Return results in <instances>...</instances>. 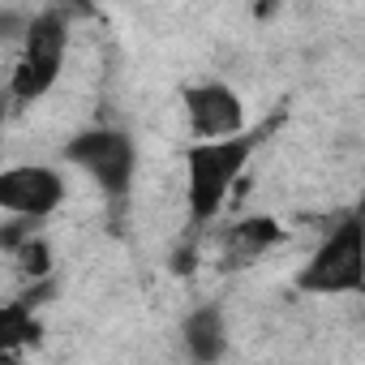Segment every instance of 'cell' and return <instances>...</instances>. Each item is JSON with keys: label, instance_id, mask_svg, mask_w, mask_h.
<instances>
[{"label": "cell", "instance_id": "cell-1", "mask_svg": "<svg viewBox=\"0 0 365 365\" xmlns=\"http://www.w3.org/2000/svg\"><path fill=\"white\" fill-rule=\"evenodd\" d=\"M258 142H262L258 129H241V133H228V138H198L190 146V155H185V194H190L194 224H211L224 211L228 190L245 172Z\"/></svg>", "mask_w": 365, "mask_h": 365}, {"label": "cell", "instance_id": "cell-2", "mask_svg": "<svg viewBox=\"0 0 365 365\" xmlns=\"http://www.w3.org/2000/svg\"><path fill=\"white\" fill-rule=\"evenodd\" d=\"M297 288L309 297H356L365 292V245H361V211H348L327 241L297 271Z\"/></svg>", "mask_w": 365, "mask_h": 365}, {"label": "cell", "instance_id": "cell-3", "mask_svg": "<svg viewBox=\"0 0 365 365\" xmlns=\"http://www.w3.org/2000/svg\"><path fill=\"white\" fill-rule=\"evenodd\" d=\"M61 159H69L73 168L95 176V185L103 190V198L116 211L129 202L133 176H138V142H133V133H125V129H82L61 146Z\"/></svg>", "mask_w": 365, "mask_h": 365}, {"label": "cell", "instance_id": "cell-4", "mask_svg": "<svg viewBox=\"0 0 365 365\" xmlns=\"http://www.w3.org/2000/svg\"><path fill=\"white\" fill-rule=\"evenodd\" d=\"M22 56L14 65V78H9V95L18 103H31L39 95L52 91V82L61 78L65 69V52H69V18L61 9H48L39 18L26 22V35H22Z\"/></svg>", "mask_w": 365, "mask_h": 365}, {"label": "cell", "instance_id": "cell-5", "mask_svg": "<svg viewBox=\"0 0 365 365\" xmlns=\"http://www.w3.org/2000/svg\"><path fill=\"white\" fill-rule=\"evenodd\" d=\"M65 202V176L43 163H14L0 168V211L18 220H48Z\"/></svg>", "mask_w": 365, "mask_h": 365}, {"label": "cell", "instance_id": "cell-6", "mask_svg": "<svg viewBox=\"0 0 365 365\" xmlns=\"http://www.w3.org/2000/svg\"><path fill=\"white\" fill-rule=\"evenodd\" d=\"M180 99H185V120H190V129L198 138H228V133L250 129L245 125V103H241V95L228 82L185 86V91H180Z\"/></svg>", "mask_w": 365, "mask_h": 365}, {"label": "cell", "instance_id": "cell-7", "mask_svg": "<svg viewBox=\"0 0 365 365\" xmlns=\"http://www.w3.org/2000/svg\"><path fill=\"white\" fill-rule=\"evenodd\" d=\"M180 344H185V352L194 361H220L228 352V318H224V305H198L185 314V322H180Z\"/></svg>", "mask_w": 365, "mask_h": 365}, {"label": "cell", "instance_id": "cell-8", "mask_svg": "<svg viewBox=\"0 0 365 365\" xmlns=\"http://www.w3.org/2000/svg\"><path fill=\"white\" fill-rule=\"evenodd\" d=\"M39 339V318H35V305L31 301H9L0 305V361L14 356L22 344Z\"/></svg>", "mask_w": 365, "mask_h": 365}, {"label": "cell", "instance_id": "cell-9", "mask_svg": "<svg viewBox=\"0 0 365 365\" xmlns=\"http://www.w3.org/2000/svg\"><path fill=\"white\" fill-rule=\"evenodd\" d=\"M284 237V228L275 224V220H267V215H254V220H241L237 228H232V245L245 254V258H254V254H262V250H271L275 241Z\"/></svg>", "mask_w": 365, "mask_h": 365}, {"label": "cell", "instance_id": "cell-10", "mask_svg": "<svg viewBox=\"0 0 365 365\" xmlns=\"http://www.w3.org/2000/svg\"><path fill=\"white\" fill-rule=\"evenodd\" d=\"M9 254H14V258H18V267H22L26 275H35V279H43V275L52 271V250H48V241H43V237H35V232H26Z\"/></svg>", "mask_w": 365, "mask_h": 365}, {"label": "cell", "instance_id": "cell-11", "mask_svg": "<svg viewBox=\"0 0 365 365\" xmlns=\"http://www.w3.org/2000/svg\"><path fill=\"white\" fill-rule=\"evenodd\" d=\"M26 14H18V9H0V43H22V35H26Z\"/></svg>", "mask_w": 365, "mask_h": 365}, {"label": "cell", "instance_id": "cell-12", "mask_svg": "<svg viewBox=\"0 0 365 365\" xmlns=\"http://www.w3.org/2000/svg\"><path fill=\"white\" fill-rule=\"evenodd\" d=\"M5 112L9 108H5V95H0V150H5Z\"/></svg>", "mask_w": 365, "mask_h": 365}]
</instances>
